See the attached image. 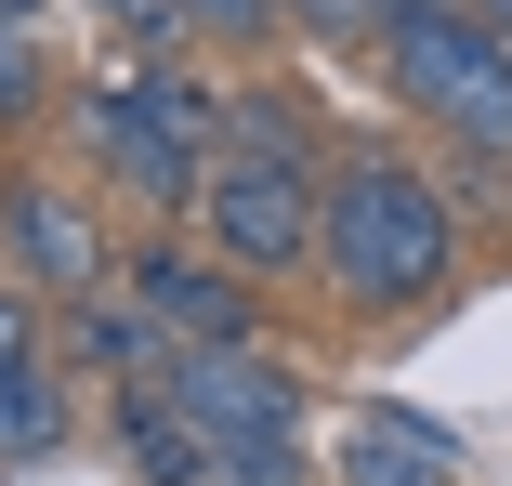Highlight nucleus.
<instances>
[{"label": "nucleus", "instance_id": "obj_13", "mask_svg": "<svg viewBox=\"0 0 512 486\" xmlns=\"http://www.w3.org/2000/svg\"><path fill=\"white\" fill-rule=\"evenodd\" d=\"M40 92H53V40L27 27V0H0V132L40 119Z\"/></svg>", "mask_w": 512, "mask_h": 486}, {"label": "nucleus", "instance_id": "obj_7", "mask_svg": "<svg viewBox=\"0 0 512 486\" xmlns=\"http://www.w3.org/2000/svg\"><path fill=\"white\" fill-rule=\"evenodd\" d=\"M0 263H14V289H40V303H79V289H106V224H92L53 171H0Z\"/></svg>", "mask_w": 512, "mask_h": 486}, {"label": "nucleus", "instance_id": "obj_15", "mask_svg": "<svg viewBox=\"0 0 512 486\" xmlns=\"http://www.w3.org/2000/svg\"><path fill=\"white\" fill-rule=\"evenodd\" d=\"M92 14H106V27H132V40H184V27H197L184 0H92Z\"/></svg>", "mask_w": 512, "mask_h": 486}, {"label": "nucleus", "instance_id": "obj_11", "mask_svg": "<svg viewBox=\"0 0 512 486\" xmlns=\"http://www.w3.org/2000/svg\"><path fill=\"white\" fill-rule=\"evenodd\" d=\"M119 460H132L145 486H211V447H197V421L171 408V381H158V368L119 381Z\"/></svg>", "mask_w": 512, "mask_h": 486}, {"label": "nucleus", "instance_id": "obj_9", "mask_svg": "<svg viewBox=\"0 0 512 486\" xmlns=\"http://www.w3.org/2000/svg\"><path fill=\"white\" fill-rule=\"evenodd\" d=\"M329 486H460V434L421 421V408H394V395H368V408H342Z\"/></svg>", "mask_w": 512, "mask_h": 486}, {"label": "nucleus", "instance_id": "obj_10", "mask_svg": "<svg viewBox=\"0 0 512 486\" xmlns=\"http://www.w3.org/2000/svg\"><path fill=\"white\" fill-rule=\"evenodd\" d=\"M53 355H66V381H145V368H171V329L132 303V276H106V289H79V303H53Z\"/></svg>", "mask_w": 512, "mask_h": 486}, {"label": "nucleus", "instance_id": "obj_5", "mask_svg": "<svg viewBox=\"0 0 512 486\" xmlns=\"http://www.w3.org/2000/svg\"><path fill=\"white\" fill-rule=\"evenodd\" d=\"M316 211H329V184L289 171V158H250V145H224L211 184H197V224H211V250H224L237 276H289V263H316Z\"/></svg>", "mask_w": 512, "mask_h": 486}, {"label": "nucleus", "instance_id": "obj_6", "mask_svg": "<svg viewBox=\"0 0 512 486\" xmlns=\"http://www.w3.org/2000/svg\"><path fill=\"white\" fill-rule=\"evenodd\" d=\"M119 276H132V303L171 329V355H237V342H263V303H250V276H237L224 250L158 237V250H132Z\"/></svg>", "mask_w": 512, "mask_h": 486}, {"label": "nucleus", "instance_id": "obj_12", "mask_svg": "<svg viewBox=\"0 0 512 486\" xmlns=\"http://www.w3.org/2000/svg\"><path fill=\"white\" fill-rule=\"evenodd\" d=\"M224 145H250V158H289V171H316V119H302L289 92H237V106H224Z\"/></svg>", "mask_w": 512, "mask_h": 486}, {"label": "nucleus", "instance_id": "obj_14", "mask_svg": "<svg viewBox=\"0 0 512 486\" xmlns=\"http://www.w3.org/2000/svg\"><path fill=\"white\" fill-rule=\"evenodd\" d=\"M184 14L211 27V40H276V14H289V0H184Z\"/></svg>", "mask_w": 512, "mask_h": 486}, {"label": "nucleus", "instance_id": "obj_1", "mask_svg": "<svg viewBox=\"0 0 512 486\" xmlns=\"http://www.w3.org/2000/svg\"><path fill=\"white\" fill-rule=\"evenodd\" d=\"M316 276L342 289L355 316H421L434 289L460 276V198L421 158H329V211H316Z\"/></svg>", "mask_w": 512, "mask_h": 486}, {"label": "nucleus", "instance_id": "obj_8", "mask_svg": "<svg viewBox=\"0 0 512 486\" xmlns=\"http://www.w3.org/2000/svg\"><path fill=\"white\" fill-rule=\"evenodd\" d=\"M66 355H53V303L40 289H0V473H27L66 447Z\"/></svg>", "mask_w": 512, "mask_h": 486}, {"label": "nucleus", "instance_id": "obj_2", "mask_svg": "<svg viewBox=\"0 0 512 486\" xmlns=\"http://www.w3.org/2000/svg\"><path fill=\"white\" fill-rule=\"evenodd\" d=\"M224 106L237 92H211V79H184V66H132V79H79V145L119 171V198H145V211H197V184H211V158H224Z\"/></svg>", "mask_w": 512, "mask_h": 486}, {"label": "nucleus", "instance_id": "obj_4", "mask_svg": "<svg viewBox=\"0 0 512 486\" xmlns=\"http://www.w3.org/2000/svg\"><path fill=\"white\" fill-rule=\"evenodd\" d=\"M381 79H394V106H421L460 158H499L512 171V40L486 27V14H407V27H381Z\"/></svg>", "mask_w": 512, "mask_h": 486}, {"label": "nucleus", "instance_id": "obj_3", "mask_svg": "<svg viewBox=\"0 0 512 486\" xmlns=\"http://www.w3.org/2000/svg\"><path fill=\"white\" fill-rule=\"evenodd\" d=\"M158 381H171V408L197 421V447H211V486H316L289 355H263V342H237V355H171Z\"/></svg>", "mask_w": 512, "mask_h": 486}]
</instances>
